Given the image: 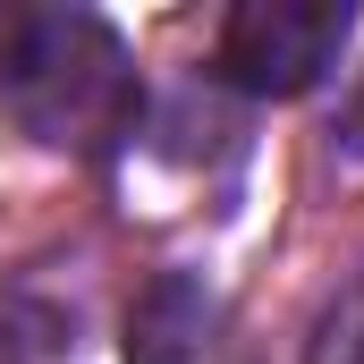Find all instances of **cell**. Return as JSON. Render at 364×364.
Returning a JSON list of instances; mask_svg holds the SVG:
<instances>
[{"instance_id":"obj_1","label":"cell","mask_w":364,"mask_h":364,"mask_svg":"<svg viewBox=\"0 0 364 364\" xmlns=\"http://www.w3.org/2000/svg\"><path fill=\"white\" fill-rule=\"evenodd\" d=\"M0 110L51 153H119L144 119V77L110 17L9 9L0 17Z\"/></svg>"},{"instance_id":"obj_2","label":"cell","mask_w":364,"mask_h":364,"mask_svg":"<svg viewBox=\"0 0 364 364\" xmlns=\"http://www.w3.org/2000/svg\"><path fill=\"white\" fill-rule=\"evenodd\" d=\"M356 34L348 0H237L212 43V77L237 85L246 102H296L314 93Z\"/></svg>"},{"instance_id":"obj_3","label":"cell","mask_w":364,"mask_h":364,"mask_svg":"<svg viewBox=\"0 0 364 364\" xmlns=\"http://www.w3.org/2000/svg\"><path fill=\"white\" fill-rule=\"evenodd\" d=\"M212 322H220V305L195 272H153L144 296L127 305V364H203Z\"/></svg>"},{"instance_id":"obj_4","label":"cell","mask_w":364,"mask_h":364,"mask_svg":"<svg viewBox=\"0 0 364 364\" xmlns=\"http://www.w3.org/2000/svg\"><path fill=\"white\" fill-rule=\"evenodd\" d=\"M305 364H364V272L322 305V322H314V348Z\"/></svg>"}]
</instances>
